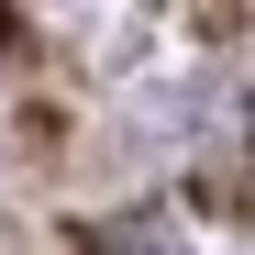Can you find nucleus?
I'll use <instances>...</instances> for the list:
<instances>
[{
	"mask_svg": "<svg viewBox=\"0 0 255 255\" xmlns=\"http://www.w3.org/2000/svg\"><path fill=\"white\" fill-rule=\"evenodd\" d=\"M78 255H178V233H166V222H89Z\"/></svg>",
	"mask_w": 255,
	"mask_h": 255,
	"instance_id": "nucleus-1",
	"label": "nucleus"
}]
</instances>
